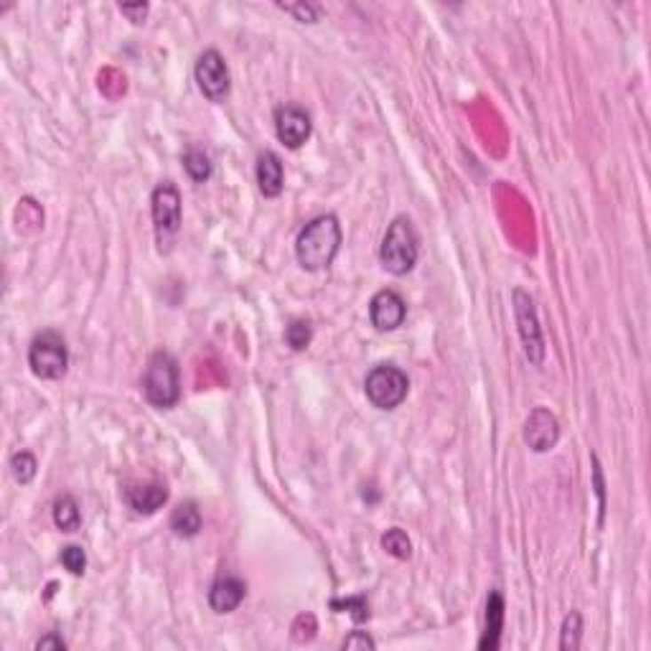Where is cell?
I'll list each match as a JSON object with an SVG mask.
<instances>
[{"mask_svg":"<svg viewBox=\"0 0 651 651\" xmlns=\"http://www.w3.org/2000/svg\"><path fill=\"white\" fill-rule=\"evenodd\" d=\"M341 240H344L341 224L334 214L316 217L314 222H308L300 229L298 240H296L298 265L308 273L326 270L336 260V255L341 250Z\"/></svg>","mask_w":651,"mask_h":651,"instance_id":"obj_1","label":"cell"},{"mask_svg":"<svg viewBox=\"0 0 651 651\" xmlns=\"http://www.w3.org/2000/svg\"><path fill=\"white\" fill-rule=\"evenodd\" d=\"M417 258H420L417 232H415V226L408 217H397L385 232V240L379 247V260H382L387 273L400 278V275H408L409 270L417 265Z\"/></svg>","mask_w":651,"mask_h":651,"instance_id":"obj_2","label":"cell"},{"mask_svg":"<svg viewBox=\"0 0 651 651\" xmlns=\"http://www.w3.org/2000/svg\"><path fill=\"white\" fill-rule=\"evenodd\" d=\"M143 392L153 408H173L181 397V372L179 361L168 352H155L148 359L143 374Z\"/></svg>","mask_w":651,"mask_h":651,"instance_id":"obj_3","label":"cell"},{"mask_svg":"<svg viewBox=\"0 0 651 651\" xmlns=\"http://www.w3.org/2000/svg\"><path fill=\"white\" fill-rule=\"evenodd\" d=\"M364 392H367V400L372 402L374 408L379 409L400 408V405L408 400L409 392L408 374L402 372L400 367L379 364V367H374L372 372L367 374V379H364Z\"/></svg>","mask_w":651,"mask_h":651,"instance_id":"obj_4","label":"cell"},{"mask_svg":"<svg viewBox=\"0 0 651 651\" xmlns=\"http://www.w3.org/2000/svg\"><path fill=\"white\" fill-rule=\"evenodd\" d=\"M28 367L38 379H61L69 367V349L67 341L56 331H44L31 341L28 349Z\"/></svg>","mask_w":651,"mask_h":651,"instance_id":"obj_5","label":"cell"},{"mask_svg":"<svg viewBox=\"0 0 651 651\" xmlns=\"http://www.w3.org/2000/svg\"><path fill=\"white\" fill-rule=\"evenodd\" d=\"M194 76H196V84L209 102H224L226 99L229 87H232V76H229V67L224 61V56L217 49H206L204 54L196 59Z\"/></svg>","mask_w":651,"mask_h":651,"instance_id":"obj_6","label":"cell"},{"mask_svg":"<svg viewBox=\"0 0 651 651\" xmlns=\"http://www.w3.org/2000/svg\"><path fill=\"white\" fill-rule=\"evenodd\" d=\"M150 211H153V226L155 237L163 247V240L173 237L181 229V194L171 181L155 187L150 196Z\"/></svg>","mask_w":651,"mask_h":651,"instance_id":"obj_7","label":"cell"},{"mask_svg":"<svg viewBox=\"0 0 651 651\" xmlns=\"http://www.w3.org/2000/svg\"><path fill=\"white\" fill-rule=\"evenodd\" d=\"M512 298H514V316H517V323H520L524 353H527V359L532 364H542V359H544V338H542V329L540 321H537L535 303H532V298L524 290H514Z\"/></svg>","mask_w":651,"mask_h":651,"instance_id":"obj_8","label":"cell"},{"mask_svg":"<svg viewBox=\"0 0 651 651\" xmlns=\"http://www.w3.org/2000/svg\"><path fill=\"white\" fill-rule=\"evenodd\" d=\"M311 117L298 105H282L275 110V135L285 148L298 150L311 138Z\"/></svg>","mask_w":651,"mask_h":651,"instance_id":"obj_9","label":"cell"},{"mask_svg":"<svg viewBox=\"0 0 651 651\" xmlns=\"http://www.w3.org/2000/svg\"><path fill=\"white\" fill-rule=\"evenodd\" d=\"M560 441V423L558 417L544 408H535L529 412L524 423V443L532 448L535 453H547L558 446Z\"/></svg>","mask_w":651,"mask_h":651,"instance_id":"obj_10","label":"cell"},{"mask_svg":"<svg viewBox=\"0 0 651 651\" xmlns=\"http://www.w3.org/2000/svg\"><path fill=\"white\" fill-rule=\"evenodd\" d=\"M408 318V303L394 290H379L369 303V321L377 331H394Z\"/></svg>","mask_w":651,"mask_h":651,"instance_id":"obj_11","label":"cell"},{"mask_svg":"<svg viewBox=\"0 0 651 651\" xmlns=\"http://www.w3.org/2000/svg\"><path fill=\"white\" fill-rule=\"evenodd\" d=\"M247 596V585L237 576H222L209 588V606L214 614H232Z\"/></svg>","mask_w":651,"mask_h":651,"instance_id":"obj_12","label":"cell"},{"mask_svg":"<svg viewBox=\"0 0 651 651\" xmlns=\"http://www.w3.org/2000/svg\"><path fill=\"white\" fill-rule=\"evenodd\" d=\"M125 499L131 504L135 514H155L163 504L168 502V486L161 481H148V484H135L125 491Z\"/></svg>","mask_w":651,"mask_h":651,"instance_id":"obj_13","label":"cell"},{"mask_svg":"<svg viewBox=\"0 0 651 651\" xmlns=\"http://www.w3.org/2000/svg\"><path fill=\"white\" fill-rule=\"evenodd\" d=\"M255 173H258V187H260L262 196H267V199L280 196L282 184H285V171H282V161L278 158V153L262 150L260 155H258Z\"/></svg>","mask_w":651,"mask_h":651,"instance_id":"obj_14","label":"cell"},{"mask_svg":"<svg viewBox=\"0 0 651 651\" xmlns=\"http://www.w3.org/2000/svg\"><path fill=\"white\" fill-rule=\"evenodd\" d=\"M504 629V598L499 591H491L488 600H486V631L479 641L481 651H496L499 641H502Z\"/></svg>","mask_w":651,"mask_h":651,"instance_id":"obj_15","label":"cell"},{"mask_svg":"<svg viewBox=\"0 0 651 651\" xmlns=\"http://www.w3.org/2000/svg\"><path fill=\"white\" fill-rule=\"evenodd\" d=\"M171 529L176 537H184V540H191L202 532V512L199 506L194 502H184L179 504L171 514Z\"/></svg>","mask_w":651,"mask_h":651,"instance_id":"obj_16","label":"cell"},{"mask_svg":"<svg viewBox=\"0 0 651 651\" xmlns=\"http://www.w3.org/2000/svg\"><path fill=\"white\" fill-rule=\"evenodd\" d=\"M54 524L61 529V532H67V535H72V532H76V529L82 527V514H79V504H76L75 496L64 494V496L56 499Z\"/></svg>","mask_w":651,"mask_h":651,"instance_id":"obj_17","label":"cell"},{"mask_svg":"<svg viewBox=\"0 0 651 651\" xmlns=\"http://www.w3.org/2000/svg\"><path fill=\"white\" fill-rule=\"evenodd\" d=\"M184 168H187V173L196 184H204V181L211 179V161H209V155H206L204 150H187L184 153Z\"/></svg>","mask_w":651,"mask_h":651,"instance_id":"obj_18","label":"cell"},{"mask_svg":"<svg viewBox=\"0 0 651 651\" xmlns=\"http://www.w3.org/2000/svg\"><path fill=\"white\" fill-rule=\"evenodd\" d=\"M583 639V615L577 611H570L562 621V631H560V649L576 651Z\"/></svg>","mask_w":651,"mask_h":651,"instance_id":"obj_19","label":"cell"},{"mask_svg":"<svg viewBox=\"0 0 651 651\" xmlns=\"http://www.w3.org/2000/svg\"><path fill=\"white\" fill-rule=\"evenodd\" d=\"M311 338H314V326H311L308 321L296 318V321L288 323V329H285V344H288L293 352H306L308 344H311Z\"/></svg>","mask_w":651,"mask_h":651,"instance_id":"obj_20","label":"cell"},{"mask_svg":"<svg viewBox=\"0 0 651 651\" xmlns=\"http://www.w3.org/2000/svg\"><path fill=\"white\" fill-rule=\"evenodd\" d=\"M36 458L28 453V450H20L16 453L13 458H11V473H13V479L19 481L20 486L31 484L34 479H36Z\"/></svg>","mask_w":651,"mask_h":651,"instance_id":"obj_21","label":"cell"},{"mask_svg":"<svg viewBox=\"0 0 651 651\" xmlns=\"http://www.w3.org/2000/svg\"><path fill=\"white\" fill-rule=\"evenodd\" d=\"M382 547L390 552L392 558H397V560H409V555H412V542H409V537L402 532V529H390L385 537H382Z\"/></svg>","mask_w":651,"mask_h":651,"instance_id":"obj_22","label":"cell"},{"mask_svg":"<svg viewBox=\"0 0 651 651\" xmlns=\"http://www.w3.org/2000/svg\"><path fill=\"white\" fill-rule=\"evenodd\" d=\"M16 224H19V232H28L26 224H31V232H36L38 226H44V211L41 206L34 202V199H23L19 204V211H16Z\"/></svg>","mask_w":651,"mask_h":651,"instance_id":"obj_23","label":"cell"},{"mask_svg":"<svg viewBox=\"0 0 651 651\" xmlns=\"http://www.w3.org/2000/svg\"><path fill=\"white\" fill-rule=\"evenodd\" d=\"M61 565L72 573V576H84L87 570V555L79 544H67L61 550Z\"/></svg>","mask_w":651,"mask_h":651,"instance_id":"obj_24","label":"cell"},{"mask_svg":"<svg viewBox=\"0 0 651 651\" xmlns=\"http://www.w3.org/2000/svg\"><path fill=\"white\" fill-rule=\"evenodd\" d=\"M331 608H334V611H341V608L349 611L356 623H361V621L369 618V606H367V600L361 596L346 598V600H331Z\"/></svg>","mask_w":651,"mask_h":651,"instance_id":"obj_25","label":"cell"},{"mask_svg":"<svg viewBox=\"0 0 651 651\" xmlns=\"http://www.w3.org/2000/svg\"><path fill=\"white\" fill-rule=\"evenodd\" d=\"M280 8H282L285 13H293V16L298 20H303V23H316L318 19V8L316 5H308V3H298V5H282V3H280Z\"/></svg>","mask_w":651,"mask_h":651,"instance_id":"obj_26","label":"cell"},{"mask_svg":"<svg viewBox=\"0 0 651 651\" xmlns=\"http://www.w3.org/2000/svg\"><path fill=\"white\" fill-rule=\"evenodd\" d=\"M377 647V641H374L372 636H367V633L361 631H353L352 636H346V641H344V649H374Z\"/></svg>","mask_w":651,"mask_h":651,"instance_id":"obj_27","label":"cell"},{"mask_svg":"<svg viewBox=\"0 0 651 651\" xmlns=\"http://www.w3.org/2000/svg\"><path fill=\"white\" fill-rule=\"evenodd\" d=\"M148 11H150L148 3H135V5H128V3H123V5H120V13H123V16H128L132 23H143V20H146V16H148Z\"/></svg>","mask_w":651,"mask_h":651,"instance_id":"obj_28","label":"cell"},{"mask_svg":"<svg viewBox=\"0 0 651 651\" xmlns=\"http://www.w3.org/2000/svg\"><path fill=\"white\" fill-rule=\"evenodd\" d=\"M64 651L67 649V641L61 639V636H56V633H46V636H41L36 641V651Z\"/></svg>","mask_w":651,"mask_h":651,"instance_id":"obj_29","label":"cell"},{"mask_svg":"<svg viewBox=\"0 0 651 651\" xmlns=\"http://www.w3.org/2000/svg\"><path fill=\"white\" fill-rule=\"evenodd\" d=\"M593 479H596V491L598 499H600V524H603V514H606V488H603V471H600V464H598L596 456H593Z\"/></svg>","mask_w":651,"mask_h":651,"instance_id":"obj_30","label":"cell"}]
</instances>
